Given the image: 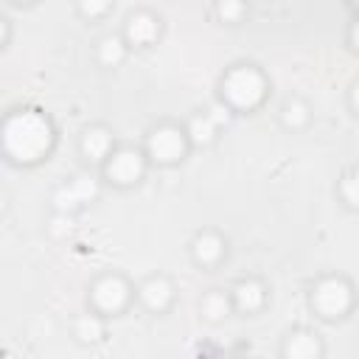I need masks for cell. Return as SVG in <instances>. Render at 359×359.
Masks as SVG:
<instances>
[{
	"label": "cell",
	"mask_w": 359,
	"mask_h": 359,
	"mask_svg": "<svg viewBox=\"0 0 359 359\" xmlns=\"http://www.w3.org/2000/svg\"><path fill=\"white\" fill-rule=\"evenodd\" d=\"M93 300L101 311H121L129 300V283L118 275H107L93 286Z\"/></svg>",
	"instance_id": "6"
},
{
	"label": "cell",
	"mask_w": 359,
	"mask_h": 359,
	"mask_svg": "<svg viewBox=\"0 0 359 359\" xmlns=\"http://www.w3.org/2000/svg\"><path fill=\"white\" fill-rule=\"evenodd\" d=\"M188 137L182 129L177 126H160L149 135V157H154L157 163H174L185 154Z\"/></svg>",
	"instance_id": "4"
},
{
	"label": "cell",
	"mask_w": 359,
	"mask_h": 359,
	"mask_svg": "<svg viewBox=\"0 0 359 359\" xmlns=\"http://www.w3.org/2000/svg\"><path fill=\"white\" fill-rule=\"evenodd\" d=\"M311 300L323 317H342L351 309V286L342 278H325L314 286Z\"/></svg>",
	"instance_id": "3"
},
{
	"label": "cell",
	"mask_w": 359,
	"mask_h": 359,
	"mask_svg": "<svg viewBox=\"0 0 359 359\" xmlns=\"http://www.w3.org/2000/svg\"><path fill=\"white\" fill-rule=\"evenodd\" d=\"M107 8H109L107 3H84V6H81L84 14H101V11H107Z\"/></svg>",
	"instance_id": "23"
},
{
	"label": "cell",
	"mask_w": 359,
	"mask_h": 359,
	"mask_svg": "<svg viewBox=\"0 0 359 359\" xmlns=\"http://www.w3.org/2000/svg\"><path fill=\"white\" fill-rule=\"evenodd\" d=\"M222 252H224V241L216 233H202V236L194 238V255H196V261L213 264V261L222 258Z\"/></svg>",
	"instance_id": "13"
},
{
	"label": "cell",
	"mask_w": 359,
	"mask_h": 359,
	"mask_svg": "<svg viewBox=\"0 0 359 359\" xmlns=\"http://www.w3.org/2000/svg\"><path fill=\"white\" fill-rule=\"evenodd\" d=\"M306 121H309V107H306L303 101H289V104L283 107V123H286V126L297 129V126H303Z\"/></svg>",
	"instance_id": "17"
},
{
	"label": "cell",
	"mask_w": 359,
	"mask_h": 359,
	"mask_svg": "<svg viewBox=\"0 0 359 359\" xmlns=\"http://www.w3.org/2000/svg\"><path fill=\"white\" fill-rule=\"evenodd\" d=\"M342 196L348 205H356V174L353 171H348L342 180Z\"/></svg>",
	"instance_id": "19"
},
{
	"label": "cell",
	"mask_w": 359,
	"mask_h": 359,
	"mask_svg": "<svg viewBox=\"0 0 359 359\" xmlns=\"http://www.w3.org/2000/svg\"><path fill=\"white\" fill-rule=\"evenodd\" d=\"M205 115L216 123V129H219L222 123H227V121H230V112H227V107H222V104H213V107H210V112H205Z\"/></svg>",
	"instance_id": "20"
},
{
	"label": "cell",
	"mask_w": 359,
	"mask_h": 359,
	"mask_svg": "<svg viewBox=\"0 0 359 359\" xmlns=\"http://www.w3.org/2000/svg\"><path fill=\"white\" fill-rule=\"evenodd\" d=\"M266 93V81L264 76L255 70V67H236L227 73L224 79V95L230 104L241 107V109H250L255 107Z\"/></svg>",
	"instance_id": "2"
},
{
	"label": "cell",
	"mask_w": 359,
	"mask_h": 359,
	"mask_svg": "<svg viewBox=\"0 0 359 359\" xmlns=\"http://www.w3.org/2000/svg\"><path fill=\"white\" fill-rule=\"evenodd\" d=\"M174 297V289L165 278H149L143 286H140V300L151 309V311H163Z\"/></svg>",
	"instance_id": "8"
},
{
	"label": "cell",
	"mask_w": 359,
	"mask_h": 359,
	"mask_svg": "<svg viewBox=\"0 0 359 359\" xmlns=\"http://www.w3.org/2000/svg\"><path fill=\"white\" fill-rule=\"evenodd\" d=\"M95 196H98V182L93 177H76L70 185H65L56 194V205H59V210H73L84 202H93Z\"/></svg>",
	"instance_id": "7"
},
{
	"label": "cell",
	"mask_w": 359,
	"mask_h": 359,
	"mask_svg": "<svg viewBox=\"0 0 359 359\" xmlns=\"http://www.w3.org/2000/svg\"><path fill=\"white\" fill-rule=\"evenodd\" d=\"M76 337H79L81 342H98V339L104 337V323H101V317H98V314H84V317H79V323H76Z\"/></svg>",
	"instance_id": "14"
},
{
	"label": "cell",
	"mask_w": 359,
	"mask_h": 359,
	"mask_svg": "<svg viewBox=\"0 0 359 359\" xmlns=\"http://www.w3.org/2000/svg\"><path fill=\"white\" fill-rule=\"evenodd\" d=\"M0 143H3L6 154L14 157L17 163H34L50 151L53 126L39 112H31V109L14 112L0 129Z\"/></svg>",
	"instance_id": "1"
},
{
	"label": "cell",
	"mask_w": 359,
	"mask_h": 359,
	"mask_svg": "<svg viewBox=\"0 0 359 359\" xmlns=\"http://www.w3.org/2000/svg\"><path fill=\"white\" fill-rule=\"evenodd\" d=\"M98 56H101V62L104 65H121L123 62V56H126V45L121 42V39H115V36H107L104 42H101V48H98Z\"/></svg>",
	"instance_id": "16"
},
{
	"label": "cell",
	"mask_w": 359,
	"mask_h": 359,
	"mask_svg": "<svg viewBox=\"0 0 359 359\" xmlns=\"http://www.w3.org/2000/svg\"><path fill=\"white\" fill-rule=\"evenodd\" d=\"M241 11H244V6H233V3L219 6V14H222L224 20H236V17H241Z\"/></svg>",
	"instance_id": "21"
},
{
	"label": "cell",
	"mask_w": 359,
	"mask_h": 359,
	"mask_svg": "<svg viewBox=\"0 0 359 359\" xmlns=\"http://www.w3.org/2000/svg\"><path fill=\"white\" fill-rule=\"evenodd\" d=\"M3 202H6V196H3V191H0V208H3Z\"/></svg>",
	"instance_id": "25"
},
{
	"label": "cell",
	"mask_w": 359,
	"mask_h": 359,
	"mask_svg": "<svg viewBox=\"0 0 359 359\" xmlns=\"http://www.w3.org/2000/svg\"><path fill=\"white\" fill-rule=\"evenodd\" d=\"M70 227H73V219H70V216H65V213H62V216H56V219H53V233H56V236H62L65 230L70 233Z\"/></svg>",
	"instance_id": "22"
},
{
	"label": "cell",
	"mask_w": 359,
	"mask_h": 359,
	"mask_svg": "<svg viewBox=\"0 0 359 359\" xmlns=\"http://www.w3.org/2000/svg\"><path fill=\"white\" fill-rule=\"evenodd\" d=\"M233 294H236V306H238L241 311H258V309L264 306L266 289H264V283H258V280H241Z\"/></svg>",
	"instance_id": "11"
},
{
	"label": "cell",
	"mask_w": 359,
	"mask_h": 359,
	"mask_svg": "<svg viewBox=\"0 0 359 359\" xmlns=\"http://www.w3.org/2000/svg\"><path fill=\"white\" fill-rule=\"evenodd\" d=\"M3 39H6V22L0 20V45H3Z\"/></svg>",
	"instance_id": "24"
},
{
	"label": "cell",
	"mask_w": 359,
	"mask_h": 359,
	"mask_svg": "<svg viewBox=\"0 0 359 359\" xmlns=\"http://www.w3.org/2000/svg\"><path fill=\"white\" fill-rule=\"evenodd\" d=\"M143 171H146V160H143V154L135 151V149H121V151H115L112 160L107 163V174H109V180H115L118 185H132V182H137V180L143 177Z\"/></svg>",
	"instance_id": "5"
},
{
	"label": "cell",
	"mask_w": 359,
	"mask_h": 359,
	"mask_svg": "<svg viewBox=\"0 0 359 359\" xmlns=\"http://www.w3.org/2000/svg\"><path fill=\"white\" fill-rule=\"evenodd\" d=\"M112 149V135L104 129V126H93L84 132V140H81V151L90 157V160H104Z\"/></svg>",
	"instance_id": "10"
},
{
	"label": "cell",
	"mask_w": 359,
	"mask_h": 359,
	"mask_svg": "<svg viewBox=\"0 0 359 359\" xmlns=\"http://www.w3.org/2000/svg\"><path fill=\"white\" fill-rule=\"evenodd\" d=\"M227 309H230V303H227L224 294H208V297H205V314H208L210 320H222V317L227 314Z\"/></svg>",
	"instance_id": "18"
},
{
	"label": "cell",
	"mask_w": 359,
	"mask_h": 359,
	"mask_svg": "<svg viewBox=\"0 0 359 359\" xmlns=\"http://www.w3.org/2000/svg\"><path fill=\"white\" fill-rule=\"evenodd\" d=\"M320 353H323V345L309 331H297L286 342V359H320Z\"/></svg>",
	"instance_id": "9"
},
{
	"label": "cell",
	"mask_w": 359,
	"mask_h": 359,
	"mask_svg": "<svg viewBox=\"0 0 359 359\" xmlns=\"http://www.w3.org/2000/svg\"><path fill=\"white\" fill-rule=\"evenodd\" d=\"M213 135H216V123L208 115H196V118H191V126H188L185 137H191L194 143H210Z\"/></svg>",
	"instance_id": "15"
},
{
	"label": "cell",
	"mask_w": 359,
	"mask_h": 359,
	"mask_svg": "<svg viewBox=\"0 0 359 359\" xmlns=\"http://www.w3.org/2000/svg\"><path fill=\"white\" fill-rule=\"evenodd\" d=\"M126 36L135 45H149L157 36V20L151 14H135L126 22Z\"/></svg>",
	"instance_id": "12"
}]
</instances>
